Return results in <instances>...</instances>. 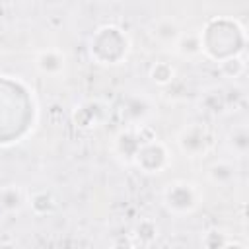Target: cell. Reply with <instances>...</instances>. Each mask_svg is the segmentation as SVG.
I'll list each match as a JSON object with an SVG mask.
<instances>
[{
  "label": "cell",
  "instance_id": "cell-1",
  "mask_svg": "<svg viewBox=\"0 0 249 249\" xmlns=\"http://www.w3.org/2000/svg\"><path fill=\"white\" fill-rule=\"evenodd\" d=\"M200 37V53L204 51L216 62H222L231 56H239L245 47V31L233 19L228 18H214L210 19Z\"/></svg>",
  "mask_w": 249,
  "mask_h": 249
},
{
  "label": "cell",
  "instance_id": "cell-2",
  "mask_svg": "<svg viewBox=\"0 0 249 249\" xmlns=\"http://www.w3.org/2000/svg\"><path fill=\"white\" fill-rule=\"evenodd\" d=\"M128 51L130 41L117 25H103L89 39V54L99 64H119L126 58Z\"/></svg>",
  "mask_w": 249,
  "mask_h": 249
},
{
  "label": "cell",
  "instance_id": "cell-3",
  "mask_svg": "<svg viewBox=\"0 0 249 249\" xmlns=\"http://www.w3.org/2000/svg\"><path fill=\"white\" fill-rule=\"evenodd\" d=\"M161 198L169 212H173L177 216H185L198 208V204L202 202V193L195 183L173 181V183L165 185Z\"/></svg>",
  "mask_w": 249,
  "mask_h": 249
},
{
  "label": "cell",
  "instance_id": "cell-4",
  "mask_svg": "<svg viewBox=\"0 0 249 249\" xmlns=\"http://www.w3.org/2000/svg\"><path fill=\"white\" fill-rule=\"evenodd\" d=\"M171 158L167 152V146L160 140H150L140 144L132 163L136 167H140V171L144 173H161L167 165H169Z\"/></svg>",
  "mask_w": 249,
  "mask_h": 249
},
{
  "label": "cell",
  "instance_id": "cell-5",
  "mask_svg": "<svg viewBox=\"0 0 249 249\" xmlns=\"http://www.w3.org/2000/svg\"><path fill=\"white\" fill-rule=\"evenodd\" d=\"M177 144L181 148L183 154H187L189 158H198L202 154H206L212 146V134L204 124L193 123L189 126H185L179 136H177Z\"/></svg>",
  "mask_w": 249,
  "mask_h": 249
},
{
  "label": "cell",
  "instance_id": "cell-6",
  "mask_svg": "<svg viewBox=\"0 0 249 249\" xmlns=\"http://www.w3.org/2000/svg\"><path fill=\"white\" fill-rule=\"evenodd\" d=\"M140 144H142V140L138 136V130H123L115 138V154L121 160H126V161L132 163Z\"/></svg>",
  "mask_w": 249,
  "mask_h": 249
},
{
  "label": "cell",
  "instance_id": "cell-7",
  "mask_svg": "<svg viewBox=\"0 0 249 249\" xmlns=\"http://www.w3.org/2000/svg\"><path fill=\"white\" fill-rule=\"evenodd\" d=\"M179 35H181L179 25H177L173 19H169V18H163V19L156 21L154 27H152V37H154L160 45H165V47H171V49L175 47Z\"/></svg>",
  "mask_w": 249,
  "mask_h": 249
},
{
  "label": "cell",
  "instance_id": "cell-8",
  "mask_svg": "<svg viewBox=\"0 0 249 249\" xmlns=\"http://www.w3.org/2000/svg\"><path fill=\"white\" fill-rule=\"evenodd\" d=\"M37 68L47 76H58L64 70V54L56 49H47L37 54Z\"/></svg>",
  "mask_w": 249,
  "mask_h": 249
},
{
  "label": "cell",
  "instance_id": "cell-9",
  "mask_svg": "<svg viewBox=\"0 0 249 249\" xmlns=\"http://www.w3.org/2000/svg\"><path fill=\"white\" fill-rule=\"evenodd\" d=\"M25 202V195L18 185H4L0 187V214L6 212H16L23 206Z\"/></svg>",
  "mask_w": 249,
  "mask_h": 249
},
{
  "label": "cell",
  "instance_id": "cell-10",
  "mask_svg": "<svg viewBox=\"0 0 249 249\" xmlns=\"http://www.w3.org/2000/svg\"><path fill=\"white\" fill-rule=\"evenodd\" d=\"M29 206L31 210L37 214V216H45V214H51L54 208H56V198L51 191H35L31 196H29Z\"/></svg>",
  "mask_w": 249,
  "mask_h": 249
},
{
  "label": "cell",
  "instance_id": "cell-11",
  "mask_svg": "<svg viewBox=\"0 0 249 249\" xmlns=\"http://www.w3.org/2000/svg\"><path fill=\"white\" fill-rule=\"evenodd\" d=\"M175 53H179L181 56H195L200 53V37H198V31H193V33H181L175 47H173Z\"/></svg>",
  "mask_w": 249,
  "mask_h": 249
},
{
  "label": "cell",
  "instance_id": "cell-12",
  "mask_svg": "<svg viewBox=\"0 0 249 249\" xmlns=\"http://www.w3.org/2000/svg\"><path fill=\"white\" fill-rule=\"evenodd\" d=\"M74 121L78 126L82 128H89V126H97L99 117H101V109L95 103H84L80 109H76L74 113Z\"/></svg>",
  "mask_w": 249,
  "mask_h": 249
},
{
  "label": "cell",
  "instance_id": "cell-13",
  "mask_svg": "<svg viewBox=\"0 0 249 249\" xmlns=\"http://www.w3.org/2000/svg\"><path fill=\"white\" fill-rule=\"evenodd\" d=\"M228 146L235 156H245L249 150V134L245 126H237L228 134Z\"/></svg>",
  "mask_w": 249,
  "mask_h": 249
},
{
  "label": "cell",
  "instance_id": "cell-14",
  "mask_svg": "<svg viewBox=\"0 0 249 249\" xmlns=\"http://www.w3.org/2000/svg\"><path fill=\"white\" fill-rule=\"evenodd\" d=\"M233 165L230 161H216L210 169H208V177L210 181L218 183V185H226L233 179Z\"/></svg>",
  "mask_w": 249,
  "mask_h": 249
},
{
  "label": "cell",
  "instance_id": "cell-15",
  "mask_svg": "<svg viewBox=\"0 0 249 249\" xmlns=\"http://www.w3.org/2000/svg\"><path fill=\"white\" fill-rule=\"evenodd\" d=\"M173 76H175V70L169 62H156L150 68V78L160 86H167L173 80Z\"/></svg>",
  "mask_w": 249,
  "mask_h": 249
},
{
  "label": "cell",
  "instance_id": "cell-16",
  "mask_svg": "<svg viewBox=\"0 0 249 249\" xmlns=\"http://www.w3.org/2000/svg\"><path fill=\"white\" fill-rule=\"evenodd\" d=\"M218 64H220V72L224 76H228V78H237V76H241L245 72V62H243V56L241 54L239 56L226 58V60H222Z\"/></svg>",
  "mask_w": 249,
  "mask_h": 249
},
{
  "label": "cell",
  "instance_id": "cell-17",
  "mask_svg": "<svg viewBox=\"0 0 249 249\" xmlns=\"http://www.w3.org/2000/svg\"><path fill=\"white\" fill-rule=\"evenodd\" d=\"M228 235L222 231V230H208L204 235H202V249H222L226 243H228Z\"/></svg>",
  "mask_w": 249,
  "mask_h": 249
},
{
  "label": "cell",
  "instance_id": "cell-18",
  "mask_svg": "<svg viewBox=\"0 0 249 249\" xmlns=\"http://www.w3.org/2000/svg\"><path fill=\"white\" fill-rule=\"evenodd\" d=\"M136 237L146 245L152 243L158 237V224L154 220H140V224L136 226Z\"/></svg>",
  "mask_w": 249,
  "mask_h": 249
},
{
  "label": "cell",
  "instance_id": "cell-19",
  "mask_svg": "<svg viewBox=\"0 0 249 249\" xmlns=\"http://www.w3.org/2000/svg\"><path fill=\"white\" fill-rule=\"evenodd\" d=\"M200 105H202L206 111H210V113H218V111L224 109L226 101H224V95H222L220 91H208V93L200 99Z\"/></svg>",
  "mask_w": 249,
  "mask_h": 249
},
{
  "label": "cell",
  "instance_id": "cell-20",
  "mask_svg": "<svg viewBox=\"0 0 249 249\" xmlns=\"http://www.w3.org/2000/svg\"><path fill=\"white\" fill-rule=\"evenodd\" d=\"M134 241L130 235H124V233H119L111 239V249H132Z\"/></svg>",
  "mask_w": 249,
  "mask_h": 249
},
{
  "label": "cell",
  "instance_id": "cell-21",
  "mask_svg": "<svg viewBox=\"0 0 249 249\" xmlns=\"http://www.w3.org/2000/svg\"><path fill=\"white\" fill-rule=\"evenodd\" d=\"M222 249H245V245L243 243H237V241H228Z\"/></svg>",
  "mask_w": 249,
  "mask_h": 249
},
{
  "label": "cell",
  "instance_id": "cell-22",
  "mask_svg": "<svg viewBox=\"0 0 249 249\" xmlns=\"http://www.w3.org/2000/svg\"><path fill=\"white\" fill-rule=\"evenodd\" d=\"M0 249H19V245L14 243V241H2L0 243Z\"/></svg>",
  "mask_w": 249,
  "mask_h": 249
},
{
  "label": "cell",
  "instance_id": "cell-23",
  "mask_svg": "<svg viewBox=\"0 0 249 249\" xmlns=\"http://www.w3.org/2000/svg\"><path fill=\"white\" fill-rule=\"evenodd\" d=\"M132 249H148V247L142 243V245H132Z\"/></svg>",
  "mask_w": 249,
  "mask_h": 249
}]
</instances>
